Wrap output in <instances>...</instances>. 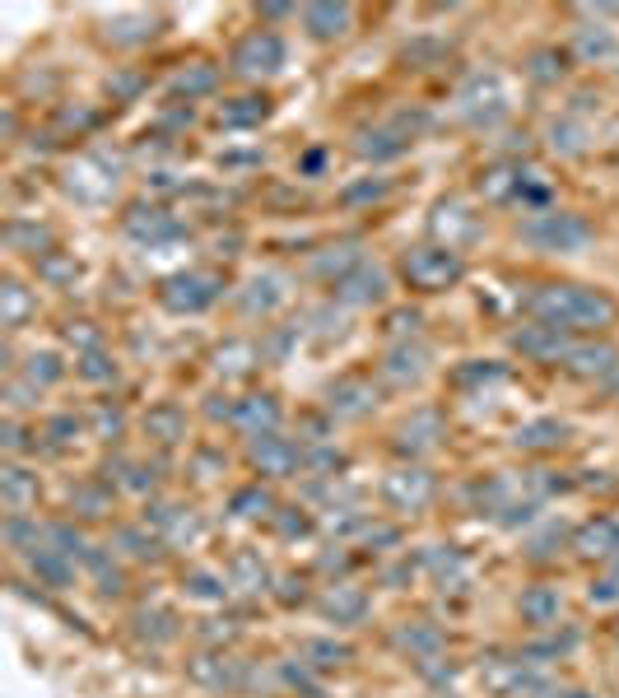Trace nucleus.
Masks as SVG:
<instances>
[{"label":"nucleus","instance_id":"nucleus-1","mask_svg":"<svg viewBox=\"0 0 619 698\" xmlns=\"http://www.w3.org/2000/svg\"><path fill=\"white\" fill-rule=\"evenodd\" d=\"M526 312L554 331H606L619 322L615 298L587 284H540L536 294H526Z\"/></svg>","mask_w":619,"mask_h":698},{"label":"nucleus","instance_id":"nucleus-2","mask_svg":"<svg viewBox=\"0 0 619 698\" xmlns=\"http://www.w3.org/2000/svg\"><path fill=\"white\" fill-rule=\"evenodd\" d=\"M401 275L410 289L438 294V289H447V284H457L461 275H466V261H461V252L447 247V242H419V247H405Z\"/></svg>","mask_w":619,"mask_h":698},{"label":"nucleus","instance_id":"nucleus-3","mask_svg":"<svg viewBox=\"0 0 619 698\" xmlns=\"http://www.w3.org/2000/svg\"><path fill=\"white\" fill-rule=\"evenodd\" d=\"M522 242L536 247V252H582L592 242V224L582 215H568V210H536L531 219H522Z\"/></svg>","mask_w":619,"mask_h":698},{"label":"nucleus","instance_id":"nucleus-4","mask_svg":"<svg viewBox=\"0 0 619 698\" xmlns=\"http://www.w3.org/2000/svg\"><path fill=\"white\" fill-rule=\"evenodd\" d=\"M461 117L475 121V126H494L503 112H508V98H503V84L498 75H471V80L461 84Z\"/></svg>","mask_w":619,"mask_h":698},{"label":"nucleus","instance_id":"nucleus-5","mask_svg":"<svg viewBox=\"0 0 619 698\" xmlns=\"http://www.w3.org/2000/svg\"><path fill=\"white\" fill-rule=\"evenodd\" d=\"M229 66L238 70V75H275V70L284 66V42L280 33H247L238 47H233L229 56Z\"/></svg>","mask_w":619,"mask_h":698},{"label":"nucleus","instance_id":"nucleus-6","mask_svg":"<svg viewBox=\"0 0 619 698\" xmlns=\"http://www.w3.org/2000/svg\"><path fill=\"white\" fill-rule=\"evenodd\" d=\"M159 298L173 312H201V308H210V303L219 298V280H215V275H205V270H187V275L163 280Z\"/></svg>","mask_w":619,"mask_h":698},{"label":"nucleus","instance_id":"nucleus-7","mask_svg":"<svg viewBox=\"0 0 619 698\" xmlns=\"http://www.w3.org/2000/svg\"><path fill=\"white\" fill-rule=\"evenodd\" d=\"M415 126H419V121L396 117V121H387V126H373V131H364L354 149H359V159H373V163L401 159L405 149L415 145Z\"/></svg>","mask_w":619,"mask_h":698},{"label":"nucleus","instance_id":"nucleus-8","mask_svg":"<svg viewBox=\"0 0 619 698\" xmlns=\"http://www.w3.org/2000/svg\"><path fill=\"white\" fill-rule=\"evenodd\" d=\"M336 298H340V303H350V308H368V303H382V298H387V270H382V266H368V261H359V266H354L350 275L336 284Z\"/></svg>","mask_w":619,"mask_h":698},{"label":"nucleus","instance_id":"nucleus-9","mask_svg":"<svg viewBox=\"0 0 619 698\" xmlns=\"http://www.w3.org/2000/svg\"><path fill=\"white\" fill-rule=\"evenodd\" d=\"M252 466L261 475H294L298 466V447L280 433H256L252 438Z\"/></svg>","mask_w":619,"mask_h":698},{"label":"nucleus","instance_id":"nucleus-10","mask_svg":"<svg viewBox=\"0 0 619 698\" xmlns=\"http://www.w3.org/2000/svg\"><path fill=\"white\" fill-rule=\"evenodd\" d=\"M433 498V475L429 470H396L387 480V503L401 512H419Z\"/></svg>","mask_w":619,"mask_h":698},{"label":"nucleus","instance_id":"nucleus-11","mask_svg":"<svg viewBox=\"0 0 619 698\" xmlns=\"http://www.w3.org/2000/svg\"><path fill=\"white\" fill-rule=\"evenodd\" d=\"M512 345L522 349V354H531V359H540V363H559V359H568V340H564V331H554V326H545V322H536V326H522L517 336H512Z\"/></svg>","mask_w":619,"mask_h":698},{"label":"nucleus","instance_id":"nucleus-12","mask_svg":"<svg viewBox=\"0 0 619 698\" xmlns=\"http://www.w3.org/2000/svg\"><path fill=\"white\" fill-rule=\"evenodd\" d=\"M326 405L340 419H364L373 410V387H368L364 377H345V382H336V387L326 391Z\"/></svg>","mask_w":619,"mask_h":698},{"label":"nucleus","instance_id":"nucleus-13","mask_svg":"<svg viewBox=\"0 0 619 698\" xmlns=\"http://www.w3.org/2000/svg\"><path fill=\"white\" fill-rule=\"evenodd\" d=\"M303 24H308V33L317 42H336L350 33L354 10L350 5H308V10H303Z\"/></svg>","mask_w":619,"mask_h":698},{"label":"nucleus","instance_id":"nucleus-14","mask_svg":"<svg viewBox=\"0 0 619 698\" xmlns=\"http://www.w3.org/2000/svg\"><path fill=\"white\" fill-rule=\"evenodd\" d=\"M424 363H429V349L396 345L387 359H382V377H387V382H396V387H405V382H419V377H424Z\"/></svg>","mask_w":619,"mask_h":698},{"label":"nucleus","instance_id":"nucleus-15","mask_svg":"<svg viewBox=\"0 0 619 698\" xmlns=\"http://www.w3.org/2000/svg\"><path fill=\"white\" fill-rule=\"evenodd\" d=\"M615 363H619L615 345H573L568 349V359H564V368L568 373H578V377H601V373H610Z\"/></svg>","mask_w":619,"mask_h":698},{"label":"nucleus","instance_id":"nucleus-16","mask_svg":"<svg viewBox=\"0 0 619 698\" xmlns=\"http://www.w3.org/2000/svg\"><path fill=\"white\" fill-rule=\"evenodd\" d=\"M0 498H5L10 512H28L38 503V475H28L24 466H5V475H0Z\"/></svg>","mask_w":619,"mask_h":698},{"label":"nucleus","instance_id":"nucleus-17","mask_svg":"<svg viewBox=\"0 0 619 698\" xmlns=\"http://www.w3.org/2000/svg\"><path fill=\"white\" fill-rule=\"evenodd\" d=\"M438 438H443V415H438V410H419V415L401 429L405 452H429V447H438Z\"/></svg>","mask_w":619,"mask_h":698},{"label":"nucleus","instance_id":"nucleus-18","mask_svg":"<svg viewBox=\"0 0 619 698\" xmlns=\"http://www.w3.org/2000/svg\"><path fill=\"white\" fill-rule=\"evenodd\" d=\"M233 419L243 424L247 433H275V424H280V410H275V401L270 396H252V401H243V405H233Z\"/></svg>","mask_w":619,"mask_h":698},{"label":"nucleus","instance_id":"nucleus-19","mask_svg":"<svg viewBox=\"0 0 619 698\" xmlns=\"http://www.w3.org/2000/svg\"><path fill=\"white\" fill-rule=\"evenodd\" d=\"M266 117H270V98H261V94L219 103V121H224V126H256V121H266Z\"/></svg>","mask_w":619,"mask_h":698},{"label":"nucleus","instance_id":"nucleus-20","mask_svg":"<svg viewBox=\"0 0 619 698\" xmlns=\"http://www.w3.org/2000/svg\"><path fill=\"white\" fill-rule=\"evenodd\" d=\"M322 610L336 619V624H354V619H364L368 601H364V591H354V587H331L326 591V601H322Z\"/></svg>","mask_w":619,"mask_h":698},{"label":"nucleus","instance_id":"nucleus-21","mask_svg":"<svg viewBox=\"0 0 619 698\" xmlns=\"http://www.w3.org/2000/svg\"><path fill=\"white\" fill-rule=\"evenodd\" d=\"M564 438H568V429L559 419H536V424L517 429V447H526V452H550V447H559Z\"/></svg>","mask_w":619,"mask_h":698},{"label":"nucleus","instance_id":"nucleus-22","mask_svg":"<svg viewBox=\"0 0 619 698\" xmlns=\"http://www.w3.org/2000/svg\"><path fill=\"white\" fill-rule=\"evenodd\" d=\"M145 433H149V438H159V443H182V433H187V415H182L177 405H159V410H149Z\"/></svg>","mask_w":619,"mask_h":698},{"label":"nucleus","instance_id":"nucleus-23","mask_svg":"<svg viewBox=\"0 0 619 698\" xmlns=\"http://www.w3.org/2000/svg\"><path fill=\"white\" fill-rule=\"evenodd\" d=\"M256 359H261V354H256L252 340H229V345L215 354V368L224 377H243V373H252V368H256Z\"/></svg>","mask_w":619,"mask_h":698},{"label":"nucleus","instance_id":"nucleus-24","mask_svg":"<svg viewBox=\"0 0 619 698\" xmlns=\"http://www.w3.org/2000/svg\"><path fill=\"white\" fill-rule=\"evenodd\" d=\"M126 229H131V238L140 242H163V238H173L177 224L163 210H135L131 219H126Z\"/></svg>","mask_w":619,"mask_h":698},{"label":"nucleus","instance_id":"nucleus-25","mask_svg":"<svg viewBox=\"0 0 619 698\" xmlns=\"http://www.w3.org/2000/svg\"><path fill=\"white\" fill-rule=\"evenodd\" d=\"M28 559H33V573H38L47 587H66L70 582V559L61 550H52V545H38Z\"/></svg>","mask_w":619,"mask_h":698},{"label":"nucleus","instance_id":"nucleus-26","mask_svg":"<svg viewBox=\"0 0 619 698\" xmlns=\"http://www.w3.org/2000/svg\"><path fill=\"white\" fill-rule=\"evenodd\" d=\"M275 284H280L275 275H256V280H247V294H238V308L252 312V317H256V312H270L284 298Z\"/></svg>","mask_w":619,"mask_h":698},{"label":"nucleus","instance_id":"nucleus-27","mask_svg":"<svg viewBox=\"0 0 619 698\" xmlns=\"http://www.w3.org/2000/svg\"><path fill=\"white\" fill-rule=\"evenodd\" d=\"M522 615L531 619V624H554V619H559V591L554 587H531L522 596Z\"/></svg>","mask_w":619,"mask_h":698},{"label":"nucleus","instance_id":"nucleus-28","mask_svg":"<svg viewBox=\"0 0 619 698\" xmlns=\"http://www.w3.org/2000/svg\"><path fill=\"white\" fill-rule=\"evenodd\" d=\"M578 550L582 554H601V559H610V554L619 550V526L615 522H592L587 531L578 536Z\"/></svg>","mask_w":619,"mask_h":698},{"label":"nucleus","instance_id":"nucleus-29","mask_svg":"<svg viewBox=\"0 0 619 698\" xmlns=\"http://www.w3.org/2000/svg\"><path fill=\"white\" fill-rule=\"evenodd\" d=\"M578 52H582V61H601V56L615 52V33H610L606 24L578 28Z\"/></svg>","mask_w":619,"mask_h":698},{"label":"nucleus","instance_id":"nucleus-30","mask_svg":"<svg viewBox=\"0 0 619 698\" xmlns=\"http://www.w3.org/2000/svg\"><path fill=\"white\" fill-rule=\"evenodd\" d=\"M215 84H219V70L215 66H196V70H177L173 89H177V94H187V98H196V94H210Z\"/></svg>","mask_w":619,"mask_h":698},{"label":"nucleus","instance_id":"nucleus-31","mask_svg":"<svg viewBox=\"0 0 619 698\" xmlns=\"http://www.w3.org/2000/svg\"><path fill=\"white\" fill-rule=\"evenodd\" d=\"M233 582L243 591H261L266 587V564H261L256 554H238V559H233Z\"/></svg>","mask_w":619,"mask_h":698},{"label":"nucleus","instance_id":"nucleus-32","mask_svg":"<svg viewBox=\"0 0 619 698\" xmlns=\"http://www.w3.org/2000/svg\"><path fill=\"white\" fill-rule=\"evenodd\" d=\"M0 298H5V326H10V331H14V326H19V322H24V312H28V294H24V289H19V284H5V289H0Z\"/></svg>","mask_w":619,"mask_h":698},{"label":"nucleus","instance_id":"nucleus-33","mask_svg":"<svg viewBox=\"0 0 619 698\" xmlns=\"http://www.w3.org/2000/svg\"><path fill=\"white\" fill-rule=\"evenodd\" d=\"M270 508V494L261 489V484H252V489H243V494H233V512L238 517H256V512Z\"/></svg>","mask_w":619,"mask_h":698},{"label":"nucleus","instance_id":"nucleus-34","mask_svg":"<svg viewBox=\"0 0 619 698\" xmlns=\"http://www.w3.org/2000/svg\"><path fill=\"white\" fill-rule=\"evenodd\" d=\"M303 657H312V666H340V661H350V647H340V643H308V647H303Z\"/></svg>","mask_w":619,"mask_h":698},{"label":"nucleus","instance_id":"nucleus-35","mask_svg":"<svg viewBox=\"0 0 619 698\" xmlns=\"http://www.w3.org/2000/svg\"><path fill=\"white\" fill-rule=\"evenodd\" d=\"M559 75H564V56H559V52H540V56H531V80L550 84V80H559Z\"/></svg>","mask_w":619,"mask_h":698},{"label":"nucleus","instance_id":"nucleus-36","mask_svg":"<svg viewBox=\"0 0 619 698\" xmlns=\"http://www.w3.org/2000/svg\"><path fill=\"white\" fill-rule=\"evenodd\" d=\"M401 647H415V652H424V657H433L438 647H443V638L433 629H401V638H396Z\"/></svg>","mask_w":619,"mask_h":698},{"label":"nucleus","instance_id":"nucleus-37","mask_svg":"<svg viewBox=\"0 0 619 698\" xmlns=\"http://www.w3.org/2000/svg\"><path fill=\"white\" fill-rule=\"evenodd\" d=\"M61 377V363H56V354H33L28 359V382L38 387V382H56Z\"/></svg>","mask_w":619,"mask_h":698},{"label":"nucleus","instance_id":"nucleus-38","mask_svg":"<svg viewBox=\"0 0 619 698\" xmlns=\"http://www.w3.org/2000/svg\"><path fill=\"white\" fill-rule=\"evenodd\" d=\"M84 559H89V568H94V573H98V582H103V591H122V573H117V568L108 564V554L89 550V554H84Z\"/></svg>","mask_w":619,"mask_h":698},{"label":"nucleus","instance_id":"nucleus-39","mask_svg":"<svg viewBox=\"0 0 619 698\" xmlns=\"http://www.w3.org/2000/svg\"><path fill=\"white\" fill-rule=\"evenodd\" d=\"M140 89H145V75H117V80H108L112 103H131Z\"/></svg>","mask_w":619,"mask_h":698},{"label":"nucleus","instance_id":"nucleus-40","mask_svg":"<svg viewBox=\"0 0 619 698\" xmlns=\"http://www.w3.org/2000/svg\"><path fill=\"white\" fill-rule=\"evenodd\" d=\"M554 149H564V154H582V126H573V121L554 126Z\"/></svg>","mask_w":619,"mask_h":698},{"label":"nucleus","instance_id":"nucleus-41","mask_svg":"<svg viewBox=\"0 0 619 698\" xmlns=\"http://www.w3.org/2000/svg\"><path fill=\"white\" fill-rule=\"evenodd\" d=\"M80 377H89V382H108V377H112V363H108V359H103V354H98V349H94V354H84V363H80Z\"/></svg>","mask_w":619,"mask_h":698},{"label":"nucleus","instance_id":"nucleus-42","mask_svg":"<svg viewBox=\"0 0 619 698\" xmlns=\"http://www.w3.org/2000/svg\"><path fill=\"white\" fill-rule=\"evenodd\" d=\"M377 196H387V182L377 177V182H364V187L345 191V205H359V201H377Z\"/></svg>","mask_w":619,"mask_h":698},{"label":"nucleus","instance_id":"nucleus-43","mask_svg":"<svg viewBox=\"0 0 619 698\" xmlns=\"http://www.w3.org/2000/svg\"><path fill=\"white\" fill-rule=\"evenodd\" d=\"M75 503L84 508V517H103L108 512V498L103 494H94V489H84V494H75Z\"/></svg>","mask_w":619,"mask_h":698},{"label":"nucleus","instance_id":"nucleus-44","mask_svg":"<svg viewBox=\"0 0 619 698\" xmlns=\"http://www.w3.org/2000/svg\"><path fill=\"white\" fill-rule=\"evenodd\" d=\"M38 270L47 275V280H70V275H75V261H56V256H47Z\"/></svg>","mask_w":619,"mask_h":698},{"label":"nucleus","instance_id":"nucleus-45","mask_svg":"<svg viewBox=\"0 0 619 698\" xmlns=\"http://www.w3.org/2000/svg\"><path fill=\"white\" fill-rule=\"evenodd\" d=\"M117 545H126L135 559H149V554H154V545H145V540H140V531H122V536H117Z\"/></svg>","mask_w":619,"mask_h":698},{"label":"nucleus","instance_id":"nucleus-46","mask_svg":"<svg viewBox=\"0 0 619 698\" xmlns=\"http://www.w3.org/2000/svg\"><path fill=\"white\" fill-rule=\"evenodd\" d=\"M191 591H196V596H205V601H219V596H224V587H215V578H205V573H196V578H191Z\"/></svg>","mask_w":619,"mask_h":698},{"label":"nucleus","instance_id":"nucleus-47","mask_svg":"<svg viewBox=\"0 0 619 698\" xmlns=\"http://www.w3.org/2000/svg\"><path fill=\"white\" fill-rule=\"evenodd\" d=\"M47 433H52V443H70V433H75V419H70V415L52 419V429H47Z\"/></svg>","mask_w":619,"mask_h":698},{"label":"nucleus","instance_id":"nucleus-48","mask_svg":"<svg viewBox=\"0 0 619 698\" xmlns=\"http://www.w3.org/2000/svg\"><path fill=\"white\" fill-rule=\"evenodd\" d=\"M61 121H66V126H80V131H89V126L98 121V112H75V108H66V112H61Z\"/></svg>","mask_w":619,"mask_h":698},{"label":"nucleus","instance_id":"nucleus-49","mask_svg":"<svg viewBox=\"0 0 619 698\" xmlns=\"http://www.w3.org/2000/svg\"><path fill=\"white\" fill-rule=\"evenodd\" d=\"M122 429V415L117 410H98V433H117Z\"/></svg>","mask_w":619,"mask_h":698},{"label":"nucleus","instance_id":"nucleus-50","mask_svg":"<svg viewBox=\"0 0 619 698\" xmlns=\"http://www.w3.org/2000/svg\"><path fill=\"white\" fill-rule=\"evenodd\" d=\"M322 163H326V149H312V154H303L298 168H303V173H322Z\"/></svg>","mask_w":619,"mask_h":698},{"label":"nucleus","instance_id":"nucleus-51","mask_svg":"<svg viewBox=\"0 0 619 698\" xmlns=\"http://www.w3.org/2000/svg\"><path fill=\"white\" fill-rule=\"evenodd\" d=\"M419 326V312H396L391 317V331H415Z\"/></svg>","mask_w":619,"mask_h":698},{"label":"nucleus","instance_id":"nucleus-52","mask_svg":"<svg viewBox=\"0 0 619 698\" xmlns=\"http://www.w3.org/2000/svg\"><path fill=\"white\" fill-rule=\"evenodd\" d=\"M261 14H266V19H284V14H289V5H266Z\"/></svg>","mask_w":619,"mask_h":698}]
</instances>
